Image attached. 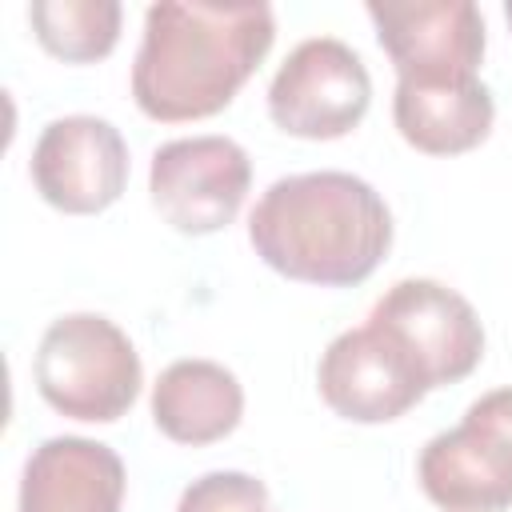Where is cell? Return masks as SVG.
Segmentation results:
<instances>
[{"instance_id":"7a4b0ae2","label":"cell","mask_w":512,"mask_h":512,"mask_svg":"<svg viewBox=\"0 0 512 512\" xmlns=\"http://www.w3.org/2000/svg\"><path fill=\"white\" fill-rule=\"evenodd\" d=\"M248 240L288 280L348 288L388 256L392 212L368 180L320 168L268 184L248 216Z\"/></svg>"},{"instance_id":"8fae6325","label":"cell","mask_w":512,"mask_h":512,"mask_svg":"<svg viewBox=\"0 0 512 512\" xmlns=\"http://www.w3.org/2000/svg\"><path fill=\"white\" fill-rule=\"evenodd\" d=\"M124 460L88 436H52L32 448L16 512H120Z\"/></svg>"},{"instance_id":"ba28073f","label":"cell","mask_w":512,"mask_h":512,"mask_svg":"<svg viewBox=\"0 0 512 512\" xmlns=\"http://www.w3.org/2000/svg\"><path fill=\"white\" fill-rule=\"evenodd\" d=\"M368 16L396 80H472L484 60V16L472 0H372Z\"/></svg>"},{"instance_id":"30bf717a","label":"cell","mask_w":512,"mask_h":512,"mask_svg":"<svg viewBox=\"0 0 512 512\" xmlns=\"http://www.w3.org/2000/svg\"><path fill=\"white\" fill-rule=\"evenodd\" d=\"M324 404L356 424H384L424 400V380L412 360L376 324L340 332L316 368Z\"/></svg>"},{"instance_id":"2e32d148","label":"cell","mask_w":512,"mask_h":512,"mask_svg":"<svg viewBox=\"0 0 512 512\" xmlns=\"http://www.w3.org/2000/svg\"><path fill=\"white\" fill-rule=\"evenodd\" d=\"M504 16H508V24H512V0H508V4H504Z\"/></svg>"},{"instance_id":"5b68a950","label":"cell","mask_w":512,"mask_h":512,"mask_svg":"<svg viewBox=\"0 0 512 512\" xmlns=\"http://www.w3.org/2000/svg\"><path fill=\"white\" fill-rule=\"evenodd\" d=\"M368 324L396 340L428 392L464 380L484 356V328L476 308L456 288L428 276L396 280L372 304Z\"/></svg>"},{"instance_id":"9c48e42d","label":"cell","mask_w":512,"mask_h":512,"mask_svg":"<svg viewBox=\"0 0 512 512\" xmlns=\"http://www.w3.org/2000/svg\"><path fill=\"white\" fill-rule=\"evenodd\" d=\"M32 184L68 216L104 212L128 184V144L120 128L84 112L52 120L32 148Z\"/></svg>"},{"instance_id":"4fadbf2b","label":"cell","mask_w":512,"mask_h":512,"mask_svg":"<svg viewBox=\"0 0 512 512\" xmlns=\"http://www.w3.org/2000/svg\"><path fill=\"white\" fill-rule=\"evenodd\" d=\"M244 416V388L216 360H176L152 384V420L176 444L224 440Z\"/></svg>"},{"instance_id":"8992f818","label":"cell","mask_w":512,"mask_h":512,"mask_svg":"<svg viewBox=\"0 0 512 512\" xmlns=\"http://www.w3.org/2000/svg\"><path fill=\"white\" fill-rule=\"evenodd\" d=\"M372 104V76L356 48L336 36L300 40L268 84V116L288 136L336 140Z\"/></svg>"},{"instance_id":"7c38bea8","label":"cell","mask_w":512,"mask_h":512,"mask_svg":"<svg viewBox=\"0 0 512 512\" xmlns=\"http://www.w3.org/2000/svg\"><path fill=\"white\" fill-rule=\"evenodd\" d=\"M396 132L428 156H456L476 148L496 120V100L480 76L472 80H396L392 96Z\"/></svg>"},{"instance_id":"52a82bcc","label":"cell","mask_w":512,"mask_h":512,"mask_svg":"<svg viewBox=\"0 0 512 512\" xmlns=\"http://www.w3.org/2000/svg\"><path fill=\"white\" fill-rule=\"evenodd\" d=\"M252 184L248 152L228 136H184L156 148L148 192L156 212L184 236H208L236 220Z\"/></svg>"},{"instance_id":"277c9868","label":"cell","mask_w":512,"mask_h":512,"mask_svg":"<svg viewBox=\"0 0 512 512\" xmlns=\"http://www.w3.org/2000/svg\"><path fill=\"white\" fill-rule=\"evenodd\" d=\"M424 496L444 512L512 508V384L468 404L464 420L432 436L416 464Z\"/></svg>"},{"instance_id":"3957f363","label":"cell","mask_w":512,"mask_h":512,"mask_svg":"<svg viewBox=\"0 0 512 512\" xmlns=\"http://www.w3.org/2000/svg\"><path fill=\"white\" fill-rule=\"evenodd\" d=\"M32 372L36 392L60 416L92 424L120 420L144 384L132 340L100 312H68L52 320L40 336Z\"/></svg>"},{"instance_id":"9a60e30c","label":"cell","mask_w":512,"mask_h":512,"mask_svg":"<svg viewBox=\"0 0 512 512\" xmlns=\"http://www.w3.org/2000/svg\"><path fill=\"white\" fill-rule=\"evenodd\" d=\"M176 512H276L268 488L248 472H204L180 492Z\"/></svg>"},{"instance_id":"6da1fadb","label":"cell","mask_w":512,"mask_h":512,"mask_svg":"<svg viewBox=\"0 0 512 512\" xmlns=\"http://www.w3.org/2000/svg\"><path fill=\"white\" fill-rule=\"evenodd\" d=\"M276 40L268 4H180L144 12V40L132 64V100L160 124L204 120L232 104Z\"/></svg>"},{"instance_id":"5bb4252c","label":"cell","mask_w":512,"mask_h":512,"mask_svg":"<svg viewBox=\"0 0 512 512\" xmlns=\"http://www.w3.org/2000/svg\"><path fill=\"white\" fill-rule=\"evenodd\" d=\"M120 16L116 0H36L28 8L36 40L72 64L108 56L120 40Z\"/></svg>"}]
</instances>
